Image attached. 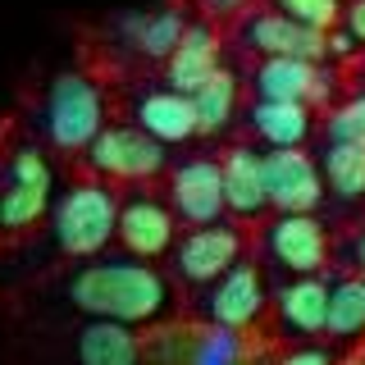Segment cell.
<instances>
[{"label": "cell", "instance_id": "obj_31", "mask_svg": "<svg viewBox=\"0 0 365 365\" xmlns=\"http://www.w3.org/2000/svg\"><path fill=\"white\" fill-rule=\"evenodd\" d=\"M338 365H365V361L356 356V351H342V356H338Z\"/></svg>", "mask_w": 365, "mask_h": 365}, {"label": "cell", "instance_id": "obj_12", "mask_svg": "<svg viewBox=\"0 0 365 365\" xmlns=\"http://www.w3.org/2000/svg\"><path fill=\"white\" fill-rule=\"evenodd\" d=\"M324 302H329V279L324 274H297L283 279L279 288H269V315L265 334L274 347L288 342H324Z\"/></svg>", "mask_w": 365, "mask_h": 365}, {"label": "cell", "instance_id": "obj_32", "mask_svg": "<svg viewBox=\"0 0 365 365\" xmlns=\"http://www.w3.org/2000/svg\"><path fill=\"white\" fill-rule=\"evenodd\" d=\"M351 351H356V356L365 361V338H361V342H356V347H351Z\"/></svg>", "mask_w": 365, "mask_h": 365}, {"label": "cell", "instance_id": "obj_27", "mask_svg": "<svg viewBox=\"0 0 365 365\" xmlns=\"http://www.w3.org/2000/svg\"><path fill=\"white\" fill-rule=\"evenodd\" d=\"M269 365H338V351L329 342H288V347H274Z\"/></svg>", "mask_w": 365, "mask_h": 365}, {"label": "cell", "instance_id": "obj_15", "mask_svg": "<svg viewBox=\"0 0 365 365\" xmlns=\"http://www.w3.org/2000/svg\"><path fill=\"white\" fill-rule=\"evenodd\" d=\"M169 187L165 201L182 224H210L224 220V187H220V160L215 155H187L165 169Z\"/></svg>", "mask_w": 365, "mask_h": 365}, {"label": "cell", "instance_id": "obj_3", "mask_svg": "<svg viewBox=\"0 0 365 365\" xmlns=\"http://www.w3.org/2000/svg\"><path fill=\"white\" fill-rule=\"evenodd\" d=\"M110 119V91L96 73L87 68H64V73L46 78L32 106V137L51 151L78 160V151L106 128Z\"/></svg>", "mask_w": 365, "mask_h": 365}, {"label": "cell", "instance_id": "obj_14", "mask_svg": "<svg viewBox=\"0 0 365 365\" xmlns=\"http://www.w3.org/2000/svg\"><path fill=\"white\" fill-rule=\"evenodd\" d=\"M265 169V197L269 210H319L324 205V178H319V160L306 146H269L260 151Z\"/></svg>", "mask_w": 365, "mask_h": 365}, {"label": "cell", "instance_id": "obj_5", "mask_svg": "<svg viewBox=\"0 0 365 365\" xmlns=\"http://www.w3.org/2000/svg\"><path fill=\"white\" fill-rule=\"evenodd\" d=\"M114 220H119V187L96 174H83V169L46 210L55 251L64 260L101 256L114 242Z\"/></svg>", "mask_w": 365, "mask_h": 365}, {"label": "cell", "instance_id": "obj_8", "mask_svg": "<svg viewBox=\"0 0 365 365\" xmlns=\"http://www.w3.org/2000/svg\"><path fill=\"white\" fill-rule=\"evenodd\" d=\"M251 247L283 279H297V274H324L329 269L334 237H329V228L315 210H274V220L260 224V237H251Z\"/></svg>", "mask_w": 365, "mask_h": 365}, {"label": "cell", "instance_id": "obj_29", "mask_svg": "<svg viewBox=\"0 0 365 365\" xmlns=\"http://www.w3.org/2000/svg\"><path fill=\"white\" fill-rule=\"evenodd\" d=\"M192 5L201 9V19L205 23H220V28H228L233 19H242L256 0H192Z\"/></svg>", "mask_w": 365, "mask_h": 365}, {"label": "cell", "instance_id": "obj_18", "mask_svg": "<svg viewBox=\"0 0 365 365\" xmlns=\"http://www.w3.org/2000/svg\"><path fill=\"white\" fill-rule=\"evenodd\" d=\"M128 119L142 133H151L155 142H165V146H178V142H192V137H197L192 96H187V91L165 87V83H160V87H133Z\"/></svg>", "mask_w": 365, "mask_h": 365}, {"label": "cell", "instance_id": "obj_20", "mask_svg": "<svg viewBox=\"0 0 365 365\" xmlns=\"http://www.w3.org/2000/svg\"><path fill=\"white\" fill-rule=\"evenodd\" d=\"M220 60H224V41H220V28L215 23H205V19H197V23H187L182 28V37L174 41V51L165 55V87H174V91H197L205 78L220 68Z\"/></svg>", "mask_w": 365, "mask_h": 365}, {"label": "cell", "instance_id": "obj_24", "mask_svg": "<svg viewBox=\"0 0 365 365\" xmlns=\"http://www.w3.org/2000/svg\"><path fill=\"white\" fill-rule=\"evenodd\" d=\"M319 178H324V192H334L338 201H365V146L324 142L319 146Z\"/></svg>", "mask_w": 365, "mask_h": 365}, {"label": "cell", "instance_id": "obj_28", "mask_svg": "<svg viewBox=\"0 0 365 365\" xmlns=\"http://www.w3.org/2000/svg\"><path fill=\"white\" fill-rule=\"evenodd\" d=\"M329 265L351 269V274H361V279H365V220L351 224L347 233L334 242V251H329Z\"/></svg>", "mask_w": 365, "mask_h": 365}, {"label": "cell", "instance_id": "obj_25", "mask_svg": "<svg viewBox=\"0 0 365 365\" xmlns=\"http://www.w3.org/2000/svg\"><path fill=\"white\" fill-rule=\"evenodd\" d=\"M319 137L324 142H347V146H365V87H356L351 96H338L334 106L319 114Z\"/></svg>", "mask_w": 365, "mask_h": 365}, {"label": "cell", "instance_id": "obj_13", "mask_svg": "<svg viewBox=\"0 0 365 365\" xmlns=\"http://www.w3.org/2000/svg\"><path fill=\"white\" fill-rule=\"evenodd\" d=\"M233 28V41L237 51L247 55H297V60H329L324 51V32L319 28H306L288 14H279L274 5H251L242 19L228 23Z\"/></svg>", "mask_w": 365, "mask_h": 365}, {"label": "cell", "instance_id": "obj_19", "mask_svg": "<svg viewBox=\"0 0 365 365\" xmlns=\"http://www.w3.org/2000/svg\"><path fill=\"white\" fill-rule=\"evenodd\" d=\"M68 365H142V329L83 315L68 329Z\"/></svg>", "mask_w": 365, "mask_h": 365}, {"label": "cell", "instance_id": "obj_7", "mask_svg": "<svg viewBox=\"0 0 365 365\" xmlns=\"http://www.w3.org/2000/svg\"><path fill=\"white\" fill-rule=\"evenodd\" d=\"M78 169L128 187V182H155L169 169V146L155 142L151 133H142L137 123H110L78 151Z\"/></svg>", "mask_w": 365, "mask_h": 365}, {"label": "cell", "instance_id": "obj_26", "mask_svg": "<svg viewBox=\"0 0 365 365\" xmlns=\"http://www.w3.org/2000/svg\"><path fill=\"white\" fill-rule=\"evenodd\" d=\"M269 5L279 14L306 23V28H319V32H329L342 19V0H269Z\"/></svg>", "mask_w": 365, "mask_h": 365}, {"label": "cell", "instance_id": "obj_16", "mask_svg": "<svg viewBox=\"0 0 365 365\" xmlns=\"http://www.w3.org/2000/svg\"><path fill=\"white\" fill-rule=\"evenodd\" d=\"M220 160V187H224V215H233L237 224L265 220L269 197H265V169H260V151L251 142H233Z\"/></svg>", "mask_w": 365, "mask_h": 365}, {"label": "cell", "instance_id": "obj_23", "mask_svg": "<svg viewBox=\"0 0 365 365\" xmlns=\"http://www.w3.org/2000/svg\"><path fill=\"white\" fill-rule=\"evenodd\" d=\"M192 114H197V137H228L237 128V119H242V78L224 60L192 91Z\"/></svg>", "mask_w": 365, "mask_h": 365}, {"label": "cell", "instance_id": "obj_10", "mask_svg": "<svg viewBox=\"0 0 365 365\" xmlns=\"http://www.w3.org/2000/svg\"><path fill=\"white\" fill-rule=\"evenodd\" d=\"M251 96L260 101H302L315 114H324L342 96V78L334 60H297V55H260L247 73Z\"/></svg>", "mask_w": 365, "mask_h": 365}, {"label": "cell", "instance_id": "obj_4", "mask_svg": "<svg viewBox=\"0 0 365 365\" xmlns=\"http://www.w3.org/2000/svg\"><path fill=\"white\" fill-rule=\"evenodd\" d=\"M265 334H233L205 319H160L142 329V365H269Z\"/></svg>", "mask_w": 365, "mask_h": 365}, {"label": "cell", "instance_id": "obj_11", "mask_svg": "<svg viewBox=\"0 0 365 365\" xmlns=\"http://www.w3.org/2000/svg\"><path fill=\"white\" fill-rule=\"evenodd\" d=\"M151 187L155 182H128V192L119 197V220H114V242L137 260H165L178 237V215Z\"/></svg>", "mask_w": 365, "mask_h": 365}, {"label": "cell", "instance_id": "obj_2", "mask_svg": "<svg viewBox=\"0 0 365 365\" xmlns=\"http://www.w3.org/2000/svg\"><path fill=\"white\" fill-rule=\"evenodd\" d=\"M55 201V169L37 137L19 133V123L0 128V251L23 247L46 224Z\"/></svg>", "mask_w": 365, "mask_h": 365}, {"label": "cell", "instance_id": "obj_30", "mask_svg": "<svg viewBox=\"0 0 365 365\" xmlns=\"http://www.w3.org/2000/svg\"><path fill=\"white\" fill-rule=\"evenodd\" d=\"M342 28H347V37L356 41V51H365V0H351V5H342Z\"/></svg>", "mask_w": 365, "mask_h": 365}, {"label": "cell", "instance_id": "obj_17", "mask_svg": "<svg viewBox=\"0 0 365 365\" xmlns=\"http://www.w3.org/2000/svg\"><path fill=\"white\" fill-rule=\"evenodd\" d=\"M187 28V14L178 5H160V9H128L110 23L114 32V46L128 51L133 60H146V64H165V55L174 51V41L182 37Z\"/></svg>", "mask_w": 365, "mask_h": 365}, {"label": "cell", "instance_id": "obj_1", "mask_svg": "<svg viewBox=\"0 0 365 365\" xmlns=\"http://www.w3.org/2000/svg\"><path fill=\"white\" fill-rule=\"evenodd\" d=\"M55 292L73 315H91V319H119V324L146 329L160 319H174V283L160 274L151 260L137 256H87L73 260L60 279Z\"/></svg>", "mask_w": 365, "mask_h": 365}, {"label": "cell", "instance_id": "obj_21", "mask_svg": "<svg viewBox=\"0 0 365 365\" xmlns=\"http://www.w3.org/2000/svg\"><path fill=\"white\" fill-rule=\"evenodd\" d=\"M315 119L319 114L311 106H302V101H260L251 96L242 106V128L256 137L260 146H306L315 137Z\"/></svg>", "mask_w": 365, "mask_h": 365}, {"label": "cell", "instance_id": "obj_6", "mask_svg": "<svg viewBox=\"0 0 365 365\" xmlns=\"http://www.w3.org/2000/svg\"><path fill=\"white\" fill-rule=\"evenodd\" d=\"M192 315L205 324L233 329V334H260L269 315V279L256 265V256H237L220 279H210L205 288H197Z\"/></svg>", "mask_w": 365, "mask_h": 365}, {"label": "cell", "instance_id": "obj_9", "mask_svg": "<svg viewBox=\"0 0 365 365\" xmlns=\"http://www.w3.org/2000/svg\"><path fill=\"white\" fill-rule=\"evenodd\" d=\"M251 251V224L237 220H210V224H187L169 247V269L182 288H205L210 279L233 265L237 256Z\"/></svg>", "mask_w": 365, "mask_h": 365}, {"label": "cell", "instance_id": "obj_22", "mask_svg": "<svg viewBox=\"0 0 365 365\" xmlns=\"http://www.w3.org/2000/svg\"><path fill=\"white\" fill-rule=\"evenodd\" d=\"M329 302H324V342L338 351H351L365 338V279L351 269L329 265Z\"/></svg>", "mask_w": 365, "mask_h": 365}]
</instances>
